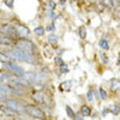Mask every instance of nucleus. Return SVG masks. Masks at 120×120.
<instances>
[{
    "instance_id": "obj_35",
    "label": "nucleus",
    "mask_w": 120,
    "mask_h": 120,
    "mask_svg": "<svg viewBox=\"0 0 120 120\" xmlns=\"http://www.w3.org/2000/svg\"><path fill=\"white\" fill-rule=\"evenodd\" d=\"M54 24L53 23H52L50 25H49L48 27H47V28H46V31H53L54 29H55V28H54Z\"/></svg>"
},
{
    "instance_id": "obj_23",
    "label": "nucleus",
    "mask_w": 120,
    "mask_h": 120,
    "mask_svg": "<svg viewBox=\"0 0 120 120\" xmlns=\"http://www.w3.org/2000/svg\"><path fill=\"white\" fill-rule=\"evenodd\" d=\"M34 31H35V33L37 35H40V36L43 35L45 34V29L42 27H37V28L34 29Z\"/></svg>"
},
{
    "instance_id": "obj_2",
    "label": "nucleus",
    "mask_w": 120,
    "mask_h": 120,
    "mask_svg": "<svg viewBox=\"0 0 120 120\" xmlns=\"http://www.w3.org/2000/svg\"><path fill=\"white\" fill-rule=\"evenodd\" d=\"M24 110L29 116L35 118V119H42L45 118V113L39 108L36 107V106L31 105H25L24 106Z\"/></svg>"
},
{
    "instance_id": "obj_9",
    "label": "nucleus",
    "mask_w": 120,
    "mask_h": 120,
    "mask_svg": "<svg viewBox=\"0 0 120 120\" xmlns=\"http://www.w3.org/2000/svg\"><path fill=\"white\" fill-rule=\"evenodd\" d=\"M21 75L24 79H25L30 84H32V83L35 82V77H36V72H34V71L24 72Z\"/></svg>"
},
{
    "instance_id": "obj_6",
    "label": "nucleus",
    "mask_w": 120,
    "mask_h": 120,
    "mask_svg": "<svg viewBox=\"0 0 120 120\" xmlns=\"http://www.w3.org/2000/svg\"><path fill=\"white\" fill-rule=\"evenodd\" d=\"M3 67L7 70H9V71H10L11 72H13V73L15 75H21L24 73V69L22 68L21 67L18 66V65L16 64H13V63H11L10 61L4 63Z\"/></svg>"
},
{
    "instance_id": "obj_38",
    "label": "nucleus",
    "mask_w": 120,
    "mask_h": 120,
    "mask_svg": "<svg viewBox=\"0 0 120 120\" xmlns=\"http://www.w3.org/2000/svg\"><path fill=\"white\" fill-rule=\"evenodd\" d=\"M3 101V98H2V97H0V101Z\"/></svg>"
},
{
    "instance_id": "obj_13",
    "label": "nucleus",
    "mask_w": 120,
    "mask_h": 120,
    "mask_svg": "<svg viewBox=\"0 0 120 120\" xmlns=\"http://www.w3.org/2000/svg\"><path fill=\"white\" fill-rule=\"evenodd\" d=\"M13 43V39L9 36L0 35V45L3 46H9Z\"/></svg>"
},
{
    "instance_id": "obj_37",
    "label": "nucleus",
    "mask_w": 120,
    "mask_h": 120,
    "mask_svg": "<svg viewBox=\"0 0 120 120\" xmlns=\"http://www.w3.org/2000/svg\"><path fill=\"white\" fill-rule=\"evenodd\" d=\"M60 1V4H62V5H64V4L66 3V1L67 0H59Z\"/></svg>"
},
{
    "instance_id": "obj_26",
    "label": "nucleus",
    "mask_w": 120,
    "mask_h": 120,
    "mask_svg": "<svg viewBox=\"0 0 120 120\" xmlns=\"http://www.w3.org/2000/svg\"><path fill=\"white\" fill-rule=\"evenodd\" d=\"M99 94H100V97H101V98L102 99V100H105V99L107 98V96H108V95H107V92H106L102 87L100 88Z\"/></svg>"
},
{
    "instance_id": "obj_10",
    "label": "nucleus",
    "mask_w": 120,
    "mask_h": 120,
    "mask_svg": "<svg viewBox=\"0 0 120 120\" xmlns=\"http://www.w3.org/2000/svg\"><path fill=\"white\" fill-rule=\"evenodd\" d=\"M0 111H1L4 115H6V116H10V117L16 116V114H17V112H13V110L9 108L7 106H4V105H0Z\"/></svg>"
},
{
    "instance_id": "obj_36",
    "label": "nucleus",
    "mask_w": 120,
    "mask_h": 120,
    "mask_svg": "<svg viewBox=\"0 0 120 120\" xmlns=\"http://www.w3.org/2000/svg\"><path fill=\"white\" fill-rule=\"evenodd\" d=\"M73 119H78V120H81V119H82L83 118L82 116H80V115L79 114H77V115H74V117H73Z\"/></svg>"
},
{
    "instance_id": "obj_19",
    "label": "nucleus",
    "mask_w": 120,
    "mask_h": 120,
    "mask_svg": "<svg viewBox=\"0 0 120 120\" xmlns=\"http://www.w3.org/2000/svg\"><path fill=\"white\" fill-rule=\"evenodd\" d=\"M109 110H110V112L115 115H118L119 114V112H120L119 107L118 105H111L110 108H109Z\"/></svg>"
},
{
    "instance_id": "obj_1",
    "label": "nucleus",
    "mask_w": 120,
    "mask_h": 120,
    "mask_svg": "<svg viewBox=\"0 0 120 120\" xmlns=\"http://www.w3.org/2000/svg\"><path fill=\"white\" fill-rule=\"evenodd\" d=\"M10 56L12 58L17 59L18 60L21 61H24L26 63H29V64H33L35 62V59L32 56V54L28 52L21 50V49H13V50L10 52Z\"/></svg>"
},
{
    "instance_id": "obj_28",
    "label": "nucleus",
    "mask_w": 120,
    "mask_h": 120,
    "mask_svg": "<svg viewBox=\"0 0 120 120\" xmlns=\"http://www.w3.org/2000/svg\"><path fill=\"white\" fill-rule=\"evenodd\" d=\"M4 3L9 8L12 9L13 7V3H14V0H5Z\"/></svg>"
},
{
    "instance_id": "obj_15",
    "label": "nucleus",
    "mask_w": 120,
    "mask_h": 120,
    "mask_svg": "<svg viewBox=\"0 0 120 120\" xmlns=\"http://www.w3.org/2000/svg\"><path fill=\"white\" fill-rule=\"evenodd\" d=\"M12 93V90L10 87L3 83H0V94L4 95H10Z\"/></svg>"
},
{
    "instance_id": "obj_34",
    "label": "nucleus",
    "mask_w": 120,
    "mask_h": 120,
    "mask_svg": "<svg viewBox=\"0 0 120 120\" xmlns=\"http://www.w3.org/2000/svg\"><path fill=\"white\" fill-rule=\"evenodd\" d=\"M101 58H102L103 63H105V64H108V58L107 57V56H106L105 53H103V54L101 53Z\"/></svg>"
},
{
    "instance_id": "obj_22",
    "label": "nucleus",
    "mask_w": 120,
    "mask_h": 120,
    "mask_svg": "<svg viewBox=\"0 0 120 120\" xmlns=\"http://www.w3.org/2000/svg\"><path fill=\"white\" fill-rule=\"evenodd\" d=\"M8 61H10V56L6 55L5 53H1V52H0V62L5 63V62H8Z\"/></svg>"
},
{
    "instance_id": "obj_5",
    "label": "nucleus",
    "mask_w": 120,
    "mask_h": 120,
    "mask_svg": "<svg viewBox=\"0 0 120 120\" xmlns=\"http://www.w3.org/2000/svg\"><path fill=\"white\" fill-rule=\"evenodd\" d=\"M0 32L6 34L10 37H17V36H18L15 26L10 25V24H3V26L0 27Z\"/></svg>"
},
{
    "instance_id": "obj_33",
    "label": "nucleus",
    "mask_w": 120,
    "mask_h": 120,
    "mask_svg": "<svg viewBox=\"0 0 120 120\" xmlns=\"http://www.w3.org/2000/svg\"><path fill=\"white\" fill-rule=\"evenodd\" d=\"M48 14H49V17H50L52 20H55L56 18V16L55 13H53V10H48Z\"/></svg>"
},
{
    "instance_id": "obj_11",
    "label": "nucleus",
    "mask_w": 120,
    "mask_h": 120,
    "mask_svg": "<svg viewBox=\"0 0 120 120\" xmlns=\"http://www.w3.org/2000/svg\"><path fill=\"white\" fill-rule=\"evenodd\" d=\"M120 83L119 80L117 79H112L111 80V85H110V89L112 92H118L119 90L120 87Z\"/></svg>"
},
{
    "instance_id": "obj_8",
    "label": "nucleus",
    "mask_w": 120,
    "mask_h": 120,
    "mask_svg": "<svg viewBox=\"0 0 120 120\" xmlns=\"http://www.w3.org/2000/svg\"><path fill=\"white\" fill-rule=\"evenodd\" d=\"M17 29V32L18 34V36H21V37H27L28 35H30V30L27 27L22 24H18L15 26Z\"/></svg>"
},
{
    "instance_id": "obj_31",
    "label": "nucleus",
    "mask_w": 120,
    "mask_h": 120,
    "mask_svg": "<svg viewBox=\"0 0 120 120\" xmlns=\"http://www.w3.org/2000/svg\"><path fill=\"white\" fill-rule=\"evenodd\" d=\"M56 7V3L53 1H50L48 4V10H53Z\"/></svg>"
},
{
    "instance_id": "obj_14",
    "label": "nucleus",
    "mask_w": 120,
    "mask_h": 120,
    "mask_svg": "<svg viewBox=\"0 0 120 120\" xmlns=\"http://www.w3.org/2000/svg\"><path fill=\"white\" fill-rule=\"evenodd\" d=\"M32 98L38 104H42L44 102V97L40 92H35L32 95Z\"/></svg>"
},
{
    "instance_id": "obj_7",
    "label": "nucleus",
    "mask_w": 120,
    "mask_h": 120,
    "mask_svg": "<svg viewBox=\"0 0 120 120\" xmlns=\"http://www.w3.org/2000/svg\"><path fill=\"white\" fill-rule=\"evenodd\" d=\"M10 81L13 84L19 85V86H28L31 85L25 79H24L22 75L20 76L19 75H14L11 76L10 79Z\"/></svg>"
},
{
    "instance_id": "obj_25",
    "label": "nucleus",
    "mask_w": 120,
    "mask_h": 120,
    "mask_svg": "<svg viewBox=\"0 0 120 120\" xmlns=\"http://www.w3.org/2000/svg\"><path fill=\"white\" fill-rule=\"evenodd\" d=\"M66 113H67V115L69 118H73L74 115H75V113L73 112V110H72L71 108L68 105L66 106Z\"/></svg>"
},
{
    "instance_id": "obj_4",
    "label": "nucleus",
    "mask_w": 120,
    "mask_h": 120,
    "mask_svg": "<svg viewBox=\"0 0 120 120\" xmlns=\"http://www.w3.org/2000/svg\"><path fill=\"white\" fill-rule=\"evenodd\" d=\"M6 105L9 108H10L11 110H13V112L20 113L22 112H24V106H22L21 104L18 103L17 101L13 99H7L5 101Z\"/></svg>"
},
{
    "instance_id": "obj_24",
    "label": "nucleus",
    "mask_w": 120,
    "mask_h": 120,
    "mask_svg": "<svg viewBox=\"0 0 120 120\" xmlns=\"http://www.w3.org/2000/svg\"><path fill=\"white\" fill-rule=\"evenodd\" d=\"M59 67H60V71L61 72V73H63V74L68 73V71H69L68 66L66 64H64V63H63L62 64H60Z\"/></svg>"
},
{
    "instance_id": "obj_30",
    "label": "nucleus",
    "mask_w": 120,
    "mask_h": 120,
    "mask_svg": "<svg viewBox=\"0 0 120 120\" xmlns=\"http://www.w3.org/2000/svg\"><path fill=\"white\" fill-rule=\"evenodd\" d=\"M54 61H55V64L57 65V66H60V64H62L63 63H64L63 60L60 57V56H56V57L54 59Z\"/></svg>"
},
{
    "instance_id": "obj_27",
    "label": "nucleus",
    "mask_w": 120,
    "mask_h": 120,
    "mask_svg": "<svg viewBox=\"0 0 120 120\" xmlns=\"http://www.w3.org/2000/svg\"><path fill=\"white\" fill-rule=\"evenodd\" d=\"M102 5L105 6H112L114 5V0H103Z\"/></svg>"
},
{
    "instance_id": "obj_21",
    "label": "nucleus",
    "mask_w": 120,
    "mask_h": 120,
    "mask_svg": "<svg viewBox=\"0 0 120 120\" xmlns=\"http://www.w3.org/2000/svg\"><path fill=\"white\" fill-rule=\"evenodd\" d=\"M99 46H101V48H102L103 49H109V45H108V42L106 41L105 39L100 40Z\"/></svg>"
},
{
    "instance_id": "obj_12",
    "label": "nucleus",
    "mask_w": 120,
    "mask_h": 120,
    "mask_svg": "<svg viewBox=\"0 0 120 120\" xmlns=\"http://www.w3.org/2000/svg\"><path fill=\"white\" fill-rule=\"evenodd\" d=\"M72 86V82L71 80H67L65 82H63L59 86V89L60 91H69L71 87Z\"/></svg>"
},
{
    "instance_id": "obj_20",
    "label": "nucleus",
    "mask_w": 120,
    "mask_h": 120,
    "mask_svg": "<svg viewBox=\"0 0 120 120\" xmlns=\"http://www.w3.org/2000/svg\"><path fill=\"white\" fill-rule=\"evenodd\" d=\"M79 35L80 36V38L82 39H85L86 38V35H87V31H86V29L85 27H81L79 30Z\"/></svg>"
},
{
    "instance_id": "obj_29",
    "label": "nucleus",
    "mask_w": 120,
    "mask_h": 120,
    "mask_svg": "<svg viewBox=\"0 0 120 120\" xmlns=\"http://www.w3.org/2000/svg\"><path fill=\"white\" fill-rule=\"evenodd\" d=\"M86 97H87V100L89 102L93 101V98H94V94H93V92L92 90H89L86 94Z\"/></svg>"
},
{
    "instance_id": "obj_16",
    "label": "nucleus",
    "mask_w": 120,
    "mask_h": 120,
    "mask_svg": "<svg viewBox=\"0 0 120 120\" xmlns=\"http://www.w3.org/2000/svg\"><path fill=\"white\" fill-rule=\"evenodd\" d=\"M46 79V76L43 73H42V72H36V77H35V83L40 84V83L43 82Z\"/></svg>"
},
{
    "instance_id": "obj_17",
    "label": "nucleus",
    "mask_w": 120,
    "mask_h": 120,
    "mask_svg": "<svg viewBox=\"0 0 120 120\" xmlns=\"http://www.w3.org/2000/svg\"><path fill=\"white\" fill-rule=\"evenodd\" d=\"M81 113H82V116H90L91 115V109L87 105H82L81 108Z\"/></svg>"
},
{
    "instance_id": "obj_32",
    "label": "nucleus",
    "mask_w": 120,
    "mask_h": 120,
    "mask_svg": "<svg viewBox=\"0 0 120 120\" xmlns=\"http://www.w3.org/2000/svg\"><path fill=\"white\" fill-rule=\"evenodd\" d=\"M10 79V77H9V75L7 74H3V75H0V80L1 81H3V82H5V81L6 80H8V79Z\"/></svg>"
},
{
    "instance_id": "obj_18",
    "label": "nucleus",
    "mask_w": 120,
    "mask_h": 120,
    "mask_svg": "<svg viewBox=\"0 0 120 120\" xmlns=\"http://www.w3.org/2000/svg\"><path fill=\"white\" fill-rule=\"evenodd\" d=\"M58 41V37L56 34L52 33L48 36V42L50 43L51 45H54L56 44Z\"/></svg>"
},
{
    "instance_id": "obj_3",
    "label": "nucleus",
    "mask_w": 120,
    "mask_h": 120,
    "mask_svg": "<svg viewBox=\"0 0 120 120\" xmlns=\"http://www.w3.org/2000/svg\"><path fill=\"white\" fill-rule=\"evenodd\" d=\"M16 48L21 50L28 52V53H32L35 49V45L31 41L28 39H21L18 40L16 43Z\"/></svg>"
}]
</instances>
